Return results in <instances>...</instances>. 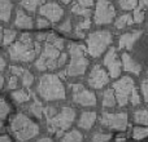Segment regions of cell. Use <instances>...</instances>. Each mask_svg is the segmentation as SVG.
<instances>
[{"label": "cell", "instance_id": "obj_4", "mask_svg": "<svg viewBox=\"0 0 148 142\" xmlns=\"http://www.w3.org/2000/svg\"><path fill=\"white\" fill-rule=\"evenodd\" d=\"M36 92L47 102L61 101V99H65V97H66L61 79L55 74H46V75L42 76L39 79Z\"/></svg>", "mask_w": 148, "mask_h": 142}, {"label": "cell", "instance_id": "obj_11", "mask_svg": "<svg viewBox=\"0 0 148 142\" xmlns=\"http://www.w3.org/2000/svg\"><path fill=\"white\" fill-rule=\"evenodd\" d=\"M104 127L110 128L114 131H125L127 127V114L126 112H116V114H110V112H104L100 119Z\"/></svg>", "mask_w": 148, "mask_h": 142}, {"label": "cell", "instance_id": "obj_32", "mask_svg": "<svg viewBox=\"0 0 148 142\" xmlns=\"http://www.w3.org/2000/svg\"><path fill=\"white\" fill-rule=\"evenodd\" d=\"M118 4L123 10H131L138 7V0H118Z\"/></svg>", "mask_w": 148, "mask_h": 142}, {"label": "cell", "instance_id": "obj_42", "mask_svg": "<svg viewBox=\"0 0 148 142\" xmlns=\"http://www.w3.org/2000/svg\"><path fill=\"white\" fill-rule=\"evenodd\" d=\"M77 4H79L81 7H84V8H90L94 4V0H77Z\"/></svg>", "mask_w": 148, "mask_h": 142}, {"label": "cell", "instance_id": "obj_33", "mask_svg": "<svg viewBox=\"0 0 148 142\" xmlns=\"http://www.w3.org/2000/svg\"><path fill=\"white\" fill-rule=\"evenodd\" d=\"M90 25H91V21H90L88 17H86L83 21H81V22L77 25V36H78V38H83V34H82L81 31L88 28Z\"/></svg>", "mask_w": 148, "mask_h": 142}, {"label": "cell", "instance_id": "obj_49", "mask_svg": "<svg viewBox=\"0 0 148 142\" xmlns=\"http://www.w3.org/2000/svg\"><path fill=\"white\" fill-rule=\"evenodd\" d=\"M3 129V123H1V119H0V131Z\"/></svg>", "mask_w": 148, "mask_h": 142}, {"label": "cell", "instance_id": "obj_26", "mask_svg": "<svg viewBox=\"0 0 148 142\" xmlns=\"http://www.w3.org/2000/svg\"><path fill=\"white\" fill-rule=\"evenodd\" d=\"M134 122L136 124H143V125H148V111L144 109L138 110L134 114Z\"/></svg>", "mask_w": 148, "mask_h": 142}, {"label": "cell", "instance_id": "obj_27", "mask_svg": "<svg viewBox=\"0 0 148 142\" xmlns=\"http://www.w3.org/2000/svg\"><path fill=\"white\" fill-rule=\"evenodd\" d=\"M133 137L135 140H143L148 137V128L147 127H135L133 129Z\"/></svg>", "mask_w": 148, "mask_h": 142}, {"label": "cell", "instance_id": "obj_43", "mask_svg": "<svg viewBox=\"0 0 148 142\" xmlns=\"http://www.w3.org/2000/svg\"><path fill=\"white\" fill-rule=\"evenodd\" d=\"M5 67H7V62H5V60H4V57H3V54L0 53V72H1V71H4Z\"/></svg>", "mask_w": 148, "mask_h": 142}, {"label": "cell", "instance_id": "obj_14", "mask_svg": "<svg viewBox=\"0 0 148 142\" xmlns=\"http://www.w3.org/2000/svg\"><path fill=\"white\" fill-rule=\"evenodd\" d=\"M104 65L108 69V72L112 78H118L121 75V70H122V65H121L120 60H118L117 52L114 48L109 49L108 53L104 57Z\"/></svg>", "mask_w": 148, "mask_h": 142}, {"label": "cell", "instance_id": "obj_34", "mask_svg": "<svg viewBox=\"0 0 148 142\" xmlns=\"http://www.w3.org/2000/svg\"><path fill=\"white\" fill-rule=\"evenodd\" d=\"M143 18H144L143 8H140V7H135V8H134L133 21H134L135 23H140V22H143Z\"/></svg>", "mask_w": 148, "mask_h": 142}, {"label": "cell", "instance_id": "obj_25", "mask_svg": "<svg viewBox=\"0 0 148 142\" xmlns=\"http://www.w3.org/2000/svg\"><path fill=\"white\" fill-rule=\"evenodd\" d=\"M16 38H17V32H16L14 30H4L3 31V44H4L5 47H9L10 44L14 43Z\"/></svg>", "mask_w": 148, "mask_h": 142}, {"label": "cell", "instance_id": "obj_44", "mask_svg": "<svg viewBox=\"0 0 148 142\" xmlns=\"http://www.w3.org/2000/svg\"><path fill=\"white\" fill-rule=\"evenodd\" d=\"M35 142H53V141H52V138H49V137H43V138H39V140L35 141Z\"/></svg>", "mask_w": 148, "mask_h": 142}, {"label": "cell", "instance_id": "obj_36", "mask_svg": "<svg viewBox=\"0 0 148 142\" xmlns=\"http://www.w3.org/2000/svg\"><path fill=\"white\" fill-rule=\"evenodd\" d=\"M18 87V76L10 75L8 79V89H16Z\"/></svg>", "mask_w": 148, "mask_h": 142}, {"label": "cell", "instance_id": "obj_8", "mask_svg": "<svg viewBox=\"0 0 148 142\" xmlns=\"http://www.w3.org/2000/svg\"><path fill=\"white\" fill-rule=\"evenodd\" d=\"M135 88V83L130 76H122L120 80L113 83V92H114L116 102L120 106H126L130 98V94Z\"/></svg>", "mask_w": 148, "mask_h": 142}, {"label": "cell", "instance_id": "obj_47", "mask_svg": "<svg viewBox=\"0 0 148 142\" xmlns=\"http://www.w3.org/2000/svg\"><path fill=\"white\" fill-rule=\"evenodd\" d=\"M3 31H4V30L0 27V43H1V40H3Z\"/></svg>", "mask_w": 148, "mask_h": 142}, {"label": "cell", "instance_id": "obj_31", "mask_svg": "<svg viewBox=\"0 0 148 142\" xmlns=\"http://www.w3.org/2000/svg\"><path fill=\"white\" fill-rule=\"evenodd\" d=\"M20 78H21V80H22V84L25 87H31V85H33V83H34V75L30 72V71L25 70Z\"/></svg>", "mask_w": 148, "mask_h": 142}, {"label": "cell", "instance_id": "obj_9", "mask_svg": "<svg viewBox=\"0 0 148 142\" xmlns=\"http://www.w3.org/2000/svg\"><path fill=\"white\" fill-rule=\"evenodd\" d=\"M116 17V9L108 0H99L95 9L94 21L96 25H108Z\"/></svg>", "mask_w": 148, "mask_h": 142}, {"label": "cell", "instance_id": "obj_12", "mask_svg": "<svg viewBox=\"0 0 148 142\" xmlns=\"http://www.w3.org/2000/svg\"><path fill=\"white\" fill-rule=\"evenodd\" d=\"M87 83L94 89H101L103 87H105L109 83V75H108L107 71L103 69L101 66L95 65L91 69L88 78H87Z\"/></svg>", "mask_w": 148, "mask_h": 142}, {"label": "cell", "instance_id": "obj_20", "mask_svg": "<svg viewBox=\"0 0 148 142\" xmlns=\"http://www.w3.org/2000/svg\"><path fill=\"white\" fill-rule=\"evenodd\" d=\"M44 1L46 0H21V7L25 10H27V12L34 13V12H36V9L40 5L44 4Z\"/></svg>", "mask_w": 148, "mask_h": 142}, {"label": "cell", "instance_id": "obj_22", "mask_svg": "<svg viewBox=\"0 0 148 142\" xmlns=\"http://www.w3.org/2000/svg\"><path fill=\"white\" fill-rule=\"evenodd\" d=\"M61 142H83V136L79 131H70V132L65 133L64 137H62Z\"/></svg>", "mask_w": 148, "mask_h": 142}, {"label": "cell", "instance_id": "obj_37", "mask_svg": "<svg viewBox=\"0 0 148 142\" xmlns=\"http://www.w3.org/2000/svg\"><path fill=\"white\" fill-rule=\"evenodd\" d=\"M49 21L47 20V18H44V17H39L38 20H36V27L38 28H47L49 26Z\"/></svg>", "mask_w": 148, "mask_h": 142}, {"label": "cell", "instance_id": "obj_40", "mask_svg": "<svg viewBox=\"0 0 148 142\" xmlns=\"http://www.w3.org/2000/svg\"><path fill=\"white\" fill-rule=\"evenodd\" d=\"M129 101L131 102L133 105H139V102H140V98H139V93L136 89H134L133 93L130 94V98H129Z\"/></svg>", "mask_w": 148, "mask_h": 142}, {"label": "cell", "instance_id": "obj_19", "mask_svg": "<svg viewBox=\"0 0 148 142\" xmlns=\"http://www.w3.org/2000/svg\"><path fill=\"white\" fill-rule=\"evenodd\" d=\"M12 10L13 4L10 0H0V21L1 22H9Z\"/></svg>", "mask_w": 148, "mask_h": 142}, {"label": "cell", "instance_id": "obj_46", "mask_svg": "<svg viewBox=\"0 0 148 142\" xmlns=\"http://www.w3.org/2000/svg\"><path fill=\"white\" fill-rule=\"evenodd\" d=\"M3 85H4V76L0 74V89L3 88Z\"/></svg>", "mask_w": 148, "mask_h": 142}, {"label": "cell", "instance_id": "obj_15", "mask_svg": "<svg viewBox=\"0 0 148 142\" xmlns=\"http://www.w3.org/2000/svg\"><path fill=\"white\" fill-rule=\"evenodd\" d=\"M14 26L18 28H25V30L33 28V26H34L33 18H31L23 9H18L17 12H16Z\"/></svg>", "mask_w": 148, "mask_h": 142}, {"label": "cell", "instance_id": "obj_7", "mask_svg": "<svg viewBox=\"0 0 148 142\" xmlns=\"http://www.w3.org/2000/svg\"><path fill=\"white\" fill-rule=\"evenodd\" d=\"M112 40H113L112 34L107 30H100V31L91 32L86 40L87 52H88V54L91 57L97 58V57H100L107 51V48L110 45Z\"/></svg>", "mask_w": 148, "mask_h": 142}, {"label": "cell", "instance_id": "obj_39", "mask_svg": "<svg viewBox=\"0 0 148 142\" xmlns=\"http://www.w3.org/2000/svg\"><path fill=\"white\" fill-rule=\"evenodd\" d=\"M140 88H142V93H143V98H144V101L148 102V79H146V80L142 81Z\"/></svg>", "mask_w": 148, "mask_h": 142}, {"label": "cell", "instance_id": "obj_16", "mask_svg": "<svg viewBox=\"0 0 148 142\" xmlns=\"http://www.w3.org/2000/svg\"><path fill=\"white\" fill-rule=\"evenodd\" d=\"M140 35H142V31H139V30L123 34L120 38V49H131L133 45L135 44V41L140 38Z\"/></svg>", "mask_w": 148, "mask_h": 142}, {"label": "cell", "instance_id": "obj_23", "mask_svg": "<svg viewBox=\"0 0 148 142\" xmlns=\"http://www.w3.org/2000/svg\"><path fill=\"white\" fill-rule=\"evenodd\" d=\"M116 105V97L113 89H107L103 94V106L104 107H113Z\"/></svg>", "mask_w": 148, "mask_h": 142}, {"label": "cell", "instance_id": "obj_45", "mask_svg": "<svg viewBox=\"0 0 148 142\" xmlns=\"http://www.w3.org/2000/svg\"><path fill=\"white\" fill-rule=\"evenodd\" d=\"M0 142H12L8 136H0Z\"/></svg>", "mask_w": 148, "mask_h": 142}, {"label": "cell", "instance_id": "obj_30", "mask_svg": "<svg viewBox=\"0 0 148 142\" xmlns=\"http://www.w3.org/2000/svg\"><path fill=\"white\" fill-rule=\"evenodd\" d=\"M112 138V135L109 133H101V132H96L92 135L91 142H109Z\"/></svg>", "mask_w": 148, "mask_h": 142}, {"label": "cell", "instance_id": "obj_21", "mask_svg": "<svg viewBox=\"0 0 148 142\" xmlns=\"http://www.w3.org/2000/svg\"><path fill=\"white\" fill-rule=\"evenodd\" d=\"M30 93L25 89H17L12 93V98L14 99L17 103H25V102L30 101Z\"/></svg>", "mask_w": 148, "mask_h": 142}, {"label": "cell", "instance_id": "obj_41", "mask_svg": "<svg viewBox=\"0 0 148 142\" xmlns=\"http://www.w3.org/2000/svg\"><path fill=\"white\" fill-rule=\"evenodd\" d=\"M25 71V69H22L21 66H16V65H13V66H10V72H12V75H16V76H21L22 75V72Z\"/></svg>", "mask_w": 148, "mask_h": 142}, {"label": "cell", "instance_id": "obj_29", "mask_svg": "<svg viewBox=\"0 0 148 142\" xmlns=\"http://www.w3.org/2000/svg\"><path fill=\"white\" fill-rule=\"evenodd\" d=\"M30 111L36 118H39V119H42V116H43V106H42V103L36 98L34 99V103L30 106Z\"/></svg>", "mask_w": 148, "mask_h": 142}, {"label": "cell", "instance_id": "obj_28", "mask_svg": "<svg viewBox=\"0 0 148 142\" xmlns=\"http://www.w3.org/2000/svg\"><path fill=\"white\" fill-rule=\"evenodd\" d=\"M72 12L74 14H78V16H82V17H88L91 14V10L90 8H84V7H81L79 4H74L72 7Z\"/></svg>", "mask_w": 148, "mask_h": 142}, {"label": "cell", "instance_id": "obj_51", "mask_svg": "<svg viewBox=\"0 0 148 142\" xmlns=\"http://www.w3.org/2000/svg\"><path fill=\"white\" fill-rule=\"evenodd\" d=\"M147 8H148V7H147Z\"/></svg>", "mask_w": 148, "mask_h": 142}, {"label": "cell", "instance_id": "obj_1", "mask_svg": "<svg viewBox=\"0 0 148 142\" xmlns=\"http://www.w3.org/2000/svg\"><path fill=\"white\" fill-rule=\"evenodd\" d=\"M64 49V40L53 34H47L44 39V47L39 58L35 62V67L39 71L55 70L59 67V57Z\"/></svg>", "mask_w": 148, "mask_h": 142}, {"label": "cell", "instance_id": "obj_6", "mask_svg": "<svg viewBox=\"0 0 148 142\" xmlns=\"http://www.w3.org/2000/svg\"><path fill=\"white\" fill-rule=\"evenodd\" d=\"M69 56L70 61L66 67V75L73 78L83 75L88 67V60L84 53V48L75 43L69 44Z\"/></svg>", "mask_w": 148, "mask_h": 142}, {"label": "cell", "instance_id": "obj_2", "mask_svg": "<svg viewBox=\"0 0 148 142\" xmlns=\"http://www.w3.org/2000/svg\"><path fill=\"white\" fill-rule=\"evenodd\" d=\"M40 52V43L34 40L29 34H22L17 41L10 44L8 48L9 58L14 62H31Z\"/></svg>", "mask_w": 148, "mask_h": 142}, {"label": "cell", "instance_id": "obj_48", "mask_svg": "<svg viewBox=\"0 0 148 142\" xmlns=\"http://www.w3.org/2000/svg\"><path fill=\"white\" fill-rule=\"evenodd\" d=\"M61 1H62V3H64V4H69V3H70V1H72V0H61Z\"/></svg>", "mask_w": 148, "mask_h": 142}, {"label": "cell", "instance_id": "obj_50", "mask_svg": "<svg viewBox=\"0 0 148 142\" xmlns=\"http://www.w3.org/2000/svg\"><path fill=\"white\" fill-rule=\"evenodd\" d=\"M0 101H1V98H0Z\"/></svg>", "mask_w": 148, "mask_h": 142}, {"label": "cell", "instance_id": "obj_3", "mask_svg": "<svg viewBox=\"0 0 148 142\" xmlns=\"http://www.w3.org/2000/svg\"><path fill=\"white\" fill-rule=\"evenodd\" d=\"M43 114L47 118L48 131L56 133L59 137L72 127L75 120V111L72 107H62L60 111H57L53 107H46L43 109Z\"/></svg>", "mask_w": 148, "mask_h": 142}, {"label": "cell", "instance_id": "obj_10", "mask_svg": "<svg viewBox=\"0 0 148 142\" xmlns=\"http://www.w3.org/2000/svg\"><path fill=\"white\" fill-rule=\"evenodd\" d=\"M73 91V101L74 103L84 107H91L96 105V96L91 91L86 89L81 83H75L70 85Z\"/></svg>", "mask_w": 148, "mask_h": 142}, {"label": "cell", "instance_id": "obj_13", "mask_svg": "<svg viewBox=\"0 0 148 142\" xmlns=\"http://www.w3.org/2000/svg\"><path fill=\"white\" fill-rule=\"evenodd\" d=\"M39 13L42 17L47 18L49 22H59L64 16V9L56 3H44L39 8Z\"/></svg>", "mask_w": 148, "mask_h": 142}, {"label": "cell", "instance_id": "obj_5", "mask_svg": "<svg viewBox=\"0 0 148 142\" xmlns=\"http://www.w3.org/2000/svg\"><path fill=\"white\" fill-rule=\"evenodd\" d=\"M10 131L20 142H26L39 135V125L25 114L20 112L10 122Z\"/></svg>", "mask_w": 148, "mask_h": 142}, {"label": "cell", "instance_id": "obj_17", "mask_svg": "<svg viewBox=\"0 0 148 142\" xmlns=\"http://www.w3.org/2000/svg\"><path fill=\"white\" fill-rule=\"evenodd\" d=\"M95 122H96V112L84 111V112H82L81 118H79V120H78V127L84 131H88L94 127Z\"/></svg>", "mask_w": 148, "mask_h": 142}, {"label": "cell", "instance_id": "obj_24", "mask_svg": "<svg viewBox=\"0 0 148 142\" xmlns=\"http://www.w3.org/2000/svg\"><path fill=\"white\" fill-rule=\"evenodd\" d=\"M134 21H133V16L130 14H122L121 17H118L117 20H116L114 25L117 28H125L126 26H130L133 25Z\"/></svg>", "mask_w": 148, "mask_h": 142}, {"label": "cell", "instance_id": "obj_18", "mask_svg": "<svg viewBox=\"0 0 148 142\" xmlns=\"http://www.w3.org/2000/svg\"><path fill=\"white\" fill-rule=\"evenodd\" d=\"M121 65H122L123 70L127 71V72H133V74H135V75H139V74H140V70H142L140 65H139L138 62L134 61L127 53L122 54V64Z\"/></svg>", "mask_w": 148, "mask_h": 142}, {"label": "cell", "instance_id": "obj_35", "mask_svg": "<svg viewBox=\"0 0 148 142\" xmlns=\"http://www.w3.org/2000/svg\"><path fill=\"white\" fill-rule=\"evenodd\" d=\"M9 111H10V107H9V105L5 101H0V119H5V118L8 116V114H9Z\"/></svg>", "mask_w": 148, "mask_h": 142}, {"label": "cell", "instance_id": "obj_38", "mask_svg": "<svg viewBox=\"0 0 148 142\" xmlns=\"http://www.w3.org/2000/svg\"><path fill=\"white\" fill-rule=\"evenodd\" d=\"M59 30L62 31V32H70L72 31V23H70V20L64 21V23L59 26Z\"/></svg>", "mask_w": 148, "mask_h": 142}]
</instances>
